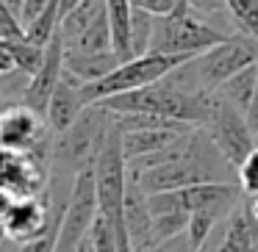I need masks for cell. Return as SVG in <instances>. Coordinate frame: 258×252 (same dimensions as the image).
I'll list each match as a JSON object with an SVG mask.
<instances>
[{
    "mask_svg": "<svg viewBox=\"0 0 258 252\" xmlns=\"http://www.w3.org/2000/svg\"><path fill=\"white\" fill-rule=\"evenodd\" d=\"M100 108H108L114 114H150L161 119H178L200 128L211 111V95L203 92H186L175 86L169 78L158 80L150 86H139L131 92H119L106 100L95 103Z\"/></svg>",
    "mask_w": 258,
    "mask_h": 252,
    "instance_id": "6da1fadb",
    "label": "cell"
},
{
    "mask_svg": "<svg viewBox=\"0 0 258 252\" xmlns=\"http://www.w3.org/2000/svg\"><path fill=\"white\" fill-rule=\"evenodd\" d=\"M258 61V39L250 34H233L225 42L197 53L186 64H180L172 75H167L175 86L186 92H203L211 95L222 86L230 75Z\"/></svg>",
    "mask_w": 258,
    "mask_h": 252,
    "instance_id": "7a4b0ae2",
    "label": "cell"
},
{
    "mask_svg": "<svg viewBox=\"0 0 258 252\" xmlns=\"http://www.w3.org/2000/svg\"><path fill=\"white\" fill-rule=\"evenodd\" d=\"M114 125V114L100 106H86V111L78 117V122L70 130L58 133L53 141V155H50V172L61 178H73L81 169L92 166L106 144L108 133Z\"/></svg>",
    "mask_w": 258,
    "mask_h": 252,
    "instance_id": "3957f363",
    "label": "cell"
},
{
    "mask_svg": "<svg viewBox=\"0 0 258 252\" xmlns=\"http://www.w3.org/2000/svg\"><path fill=\"white\" fill-rule=\"evenodd\" d=\"M228 36H233V34L211 25L189 3L178 0V6L169 14L156 17L150 50L153 53H189V56H197V53L225 42Z\"/></svg>",
    "mask_w": 258,
    "mask_h": 252,
    "instance_id": "277c9868",
    "label": "cell"
},
{
    "mask_svg": "<svg viewBox=\"0 0 258 252\" xmlns=\"http://www.w3.org/2000/svg\"><path fill=\"white\" fill-rule=\"evenodd\" d=\"M189 53H145V56H134L128 61H122L114 72H108L106 78L92 80V83H81V95H84L86 106H95V103L106 100L111 95L119 92H131L139 89V86H150L164 80L167 75H172L180 64H186Z\"/></svg>",
    "mask_w": 258,
    "mask_h": 252,
    "instance_id": "5b68a950",
    "label": "cell"
},
{
    "mask_svg": "<svg viewBox=\"0 0 258 252\" xmlns=\"http://www.w3.org/2000/svg\"><path fill=\"white\" fill-rule=\"evenodd\" d=\"M200 128L211 136V141L219 147V152H222L236 169H239V163L258 147V136H255V130H252L247 114L241 111V108L230 106L228 100H222V97L214 95V92H211V111H208L206 122H203Z\"/></svg>",
    "mask_w": 258,
    "mask_h": 252,
    "instance_id": "8992f818",
    "label": "cell"
},
{
    "mask_svg": "<svg viewBox=\"0 0 258 252\" xmlns=\"http://www.w3.org/2000/svg\"><path fill=\"white\" fill-rule=\"evenodd\" d=\"M97 211H100V205H97V172L92 163L75 175L73 191H70L67 208L61 216V227H58L56 252H78L81 244L86 241V233H89Z\"/></svg>",
    "mask_w": 258,
    "mask_h": 252,
    "instance_id": "52a82bcc",
    "label": "cell"
},
{
    "mask_svg": "<svg viewBox=\"0 0 258 252\" xmlns=\"http://www.w3.org/2000/svg\"><path fill=\"white\" fill-rule=\"evenodd\" d=\"M47 122L42 114L28 108L25 103L9 106L0 111V144L17 152H36L47 158L53 155V144H47Z\"/></svg>",
    "mask_w": 258,
    "mask_h": 252,
    "instance_id": "ba28073f",
    "label": "cell"
},
{
    "mask_svg": "<svg viewBox=\"0 0 258 252\" xmlns=\"http://www.w3.org/2000/svg\"><path fill=\"white\" fill-rule=\"evenodd\" d=\"M50 183L47 158L36 152H17L0 144V189L12 197H39Z\"/></svg>",
    "mask_w": 258,
    "mask_h": 252,
    "instance_id": "9c48e42d",
    "label": "cell"
},
{
    "mask_svg": "<svg viewBox=\"0 0 258 252\" xmlns=\"http://www.w3.org/2000/svg\"><path fill=\"white\" fill-rule=\"evenodd\" d=\"M9 241L14 244H25L31 238H39L47 230H58L61 227V213L53 216L50 208L45 202V194L39 197H17L12 202L6 222L0 224Z\"/></svg>",
    "mask_w": 258,
    "mask_h": 252,
    "instance_id": "30bf717a",
    "label": "cell"
},
{
    "mask_svg": "<svg viewBox=\"0 0 258 252\" xmlns=\"http://www.w3.org/2000/svg\"><path fill=\"white\" fill-rule=\"evenodd\" d=\"M64 53H67V42H64L61 31H56V36L45 45V61H42V67L31 75L28 89H25L23 103L28 108H34L36 114H42V117H45L47 103H50L56 86L61 83V78H64Z\"/></svg>",
    "mask_w": 258,
    "mask_h": 252,
    "instance_id": "8fae6325",
    "label": "cell"
},
{
    "mask_svg": "<svg viewBox=\"0 0 258 252\" xmlns=\"http://www.w3.org/2000/svg\"><path fill=\"white\" fill-rule=\"evenodd\" d=\"M84 111H86V100H84V95H81V80H75L73 75L64 72L61 83L56 86L50 103H47V111H45L47 128L56 136L64 133V130H70L78 122V117Z\"/></svg>",
    "mask_w": 258,
    "mask_h": 252,
    "instance_id": "7c38bea8",
    "label": "cell"
},
{
    "mask_svg": "<svg viewBox=\"0 0 258 252\" xmlns=\"http://www.w3.org/2000/svg\"><path fill=\"white\" fill-rule=\"evenodd\" d=\"M219 252H258V222L250 211L247 197H241L233 213L225 219Z\"/></svg>",
    "mask_w": 258,
    "mask_h": 252,
    "instance_id": "4fadbf2b",
    "label": "cell"
},
{
    "mask_svg": "<svg viewBox=\"0 0 258 252\" xmlns=\"http://www.w3.org/2000/svg\"><path fill=\"white\" fill-rule=\"evenodd\" d=\"M186 130H195V128H164V125L128 128V130H122V150H125V158H128V161H134V158L153 155V152L169 147L175 139H180Z\"/></svg>",
    "mask_w": 258,
    "mask_h": 252,
    "instance_id": "5bb4252c",
    "label": "cell"
},
{
    "mask_svg": "<svg viewBox=\"0 0 258 252\" xmlns=\"http://www.w3.org/2000/svg\"><path fill=\"white\" fill-rule=\"evenodd\" d=\"M122 61L125 58L117 50H97V53L67 50L64 53V72L73 75L81 83H92V80H100L108 72H114Z\"/></svg>",
    "mask_w": 258,
    "mask_h": 252,
    "instance_id": "9a60e30c",
    "label": "cell"
},
{
    "mask_svg": "<svg viewBox=\"0 0 258 252\" xmlns=\"http://www.w3.org/2000/svg\"><path fill=\"white\" fill-rule=\"evenodd\" d=\"M255 83H258V61L250 64V67L239 69L236 75H230L222 86H217L214 95H219L222 100H228L230 106L241 108V111H250L252 106V95H255Z\"/></svg>",
    "mask_w": 258,
    "mask_h": 252,
    "instance_id": "2e32d148",
    "label": "cell"
},
{
    "mask_svg": "<svg viewBox=\"0 0 258 252\" xmlns=\"http://www.w3.org/2000/svg\"><path fill=\"white\" fill-rule=\"evenodd\" d=\"M108 23H111V39L114 50L128 61L134 58L131 53V23H134V3L131 0H106Z\"/></svg>",
    "mask_w": 258,
    "mask_h": 252,
    "instance_id": "e0dca14e",
    "label": "cell"
},
{
    "mask_svg": "<svg viewBox=\"0 0 258 252\" xmlns=\"http://www.w3.org/2000/svg\"><path fill=\"white\" fill-rule=\"evenodd\" d=\"M67 50H86V53H97V50H114V39H111V23H108V9H103L75 39L67 42Z\"/></svg>",
    "mask_w": 258,
    "mask_h": 252,
    "instance_id": "ac0fdd59",
    "label": "cell"
},
{
    "mask_svg": "<svg viewBox=\"0 0 258 252\" xmlns=\"http://www.w3.org/2000/svg\"><path fill=\"white\" fill-rule=\"evenodd\" d=\"M153 28H156V14L134 9V23H131V53H134V56L150 53Z\"/></svg>",
    "mask_w": 258,
    "mask_h": 252,
    "instance_id": "d6986e66",
    "label": "cell"
},
{
    "mask_svg": "<svg viewBox=\"0 0 258 252\" xmlns=\"http://www.w3.org/2000/svg\"><path fill=\"white\" fill-rule=\"evenodd\" d=\"M84 244H89L92 252H119L117 230L111 227V222H108L100 211H97V216H95V222H92L89 233H86Z\"/></svg>",
    "mask_w": 258,
    "mask_h": 252,
    "instance_id": "ffe728a7",
    "label": "cell"
},
{
    "mask_svg": "<svg viewBox=\"0 0 258 252\" xmlns=\"http://www.w3.org/2000/svg\"><path fill=\"white\" fill-rule=\"evenodd\" d=\"M225 3L241 34H250L258 39V0H225Z\"/></svg>",
    "mask_w": 258,
    "mask_h": 252,
    "instance_id": "44dd1931",
    "label": "cell"
},
{
    "mask_svg": "<svg viewBox=\"0 0 258 252\" xmlns=\"http://www.w3.org/2000/svg\"><path fill=\"white\" fill-rule=\"evenodd\" d=\"M219 222H225V219H219L217 213H211V211H191V216H189V227H186V235L191 238L195 249L206 244V238L214 233V230H217V224H219Z\"/></svg>",
    "mask_w": 258,
    "mask_h": 252,
    "instance_id": "7402d4cb",
    "label": "cell"
},
{
    "mask_svg": "<svg viewBox=\"0 0 258 252\" xmlns=\"http://www.w3.org/2000/svg\"><path fill=\"white\" fill-rule=\"evenodd\" d=\"M236 180H239V186H241L244 194H250V197L258 194V147L239 163V169H236Z\"/></svg>",
    "mask_w": 258,
    "mask_h": 252,
    "instance_id": "603a6c76",
    "label": "cell"
},
{
    "mask_svg": "<svg viewBox=\"0 0 258 252\" xmlns=\"http://www.w3.org/2000/svg\"><path fill=\"white\" fill-rule=\"evenodd\" d=\"M0 39H25V25L9 3L0 0Z\"/></svg>",
    "mask_w": 258,
    "mask_h": 252,
    "instance_id": "cb8c5ba5",
    "label": "cell"
},
{
    "mask_svg": "<svg viewBox=\"0 0 258 252\" xmlns=\"http://www.w3.org/2000/svg\"><path fill=\"white\" fill-rule=\"evenodd\" d=\"M58 246V230H47L39 238H31L25 244H14L12 252H56Z\"/></svg>",
    "mask_w": 258,
    "mask_h": 252,
    "instance_id": "d4e9b609",
    "label": "cell"
},
{
    "mask_svg": "<svg viewBox=\"0 0 258 252\" xmlns=\"http://www.w3.org/2000/svg\"><path fill=\"white\" fill-rule=\"evenodd\" d=\"M131 3H134V9L150 12V14H156V17H161V14H169L175 6H178V0H131Z\"/></svg>",
    "mask_w": 258,
    "mask_h": 252,
    "instance_id": "484cf974",
    "label": "cell"
},
{
    "mask_svg": "<svg viewBox=\"0 0 258 252\" xmlns=\"http://www.w3.org/2000/svg\"><path fill=\"white\" fill-rule=\"evenodd\" d=\"M189 3L195 12H200L203 17H217V14H225L228 12V3L225 0H183Z\"/></svg>",
    "mask_w": 258,
    "mask_h": 252,
    "instance_id": "4316f807",
    "label": "cell"
},
{
    "mask_svg": "<svg viewBox=\"0 0 258 252\" xmlns=\"http://www.w3.org/2000/svg\"><path fill=\"white\" fill-rule=\"evenodd\" d=\"M50 3L53 0H23V9H20V20H23V25L34 23V20L39 17Z\"/></svg>",
    "mask_w": 258,
    "mask_h": 252,
    "instance_id": "83f0119b",
    "label": "cell"
},
{
    "mask_svg": "<svg viewBox=\"0 0 258 252\" xmlns=\"http://www.w3.org/2000/svg\"><path fill=\"white\" fill-rule=\"evenodd\" d=\"M14 69H17V58H14L12 39H0V75H9Z\"/></svg>",
    "mask_w": 258,
    "mask_h": 252,
    "instance_id": "f1b7e54d",
    "label": "cell"
},
{
    "mask_svg": "<svg viewBox=\"0 0 258 252\" xmlns=\"http://www.w3.org/2000/svg\"><path fill=\"white\" fill-rule=\"evenodd\" d=\"M158 252H195V244H191V238L186 233H180V235H175L172 241L158 246Z\"/></svg>",
    "mask_w": 258,
    "mask_h": 252,
    "instance_id": "f546056e",
    "label": "cell"
},
{
    "mask_svg": "<svg viewBox=\"0 0 258 252\" xmlns=\"http://www.w3.org/2000/svg\"><path fill=\"white\" fill-rule=\"evenodd\" d=\"M222 230H225V222H219V224H217V230H214V233L206 238V244H203V246H197L195 252H219V241H222Z\"/></svg>",
    "mask_w": 258,
    "mask_h": 252,
    "instance_id": "4dcf8cb0",
    "label": "cell"
},
{
    "mask_svg": "<svg viewBox=\"0 0 258 252\" xmlns=\"http://www.w3.org/2000/svg\"><path fill=\"white\" fill-rule=\"evenodd\" d=\"M17 200V197H12L6 189H0V224L6 222V216H9V211H12V202Z\"/></svg>",
    "mask_w": 258,
    "mask_h": 252,
    "instance_id": "1f68e13d",
    "label": "cell"
},
{
    "mask_svg": "<svg viewBox=\"0 0 258 252\" xmlns=\"http://www.w3.org/2000/svg\"><path fill=\"white\" fill-rule=\"evenodd\" d=\"M247 119H250L252 130H255V136H258V83H255V95H252V106H250V111H247Z\"/></svg>",
    "mask_w": 258,
    "mask_h": 252,
    "instance_id": "d6a6232c",
    "label": "cell"
},
{
    "mask_svg": "<svg viewBox=\"0 0 258 252\" xmlns=\"http://www.w3.org/2000/svg\"><path fill=\"white\" fill-rule=\"evenodd\" d=\"M244 197H247V202H250V211H252V216H255V222H258V194L255 197L244 194Z\"/></svg>",
    "mask_w": 258,
    "mask_h": 252,
    "instance_id": "836d02e7",
    "label": "cell"
},
{
    "mask_svg": "<svg viewBox=\"0 0 258 252\" xmlns=\"http://www.w3.org/2000/svg\"><path fill=\"white\" fill-rule=\"evenodd\" d=\"M3 3H9V6H12L17 14H20V9H23V0H3Z\"/></svg>",
    "mask_w": 258,
    "mask_h": 252,
    "instance_id": "e575fe53",
    "label": "cell"
},
{
    "mask_svg": "<svg viewBox=\"0 0 258 252\" xmlns=\"http://www.w3.org/2000/svg\"><path fill=\"white\" fill-rule=\"evenodd\" d=\"M78 252H92V246H89V244H81V249H78Z\"/></svg>",
    "mask_w": 258,
    "mask_h": 252,
    "instance_id": "d590c367",
    "label": "cell"
},
{
    "mask_svg": "<svg viewBox=\"0 0 258 252\" xmlns=\"http://www.w3.org/2000/svg\"><path fill=\"white\" fill-rule=\"evenodd\" d=\"M0 100H3V95H0Z\"/></svg>",
    "mask_w": 258,
    "mask_h": 252,
    "instance_id": "8d00e7d4",
    "label": "cell"
}]
</instances>
